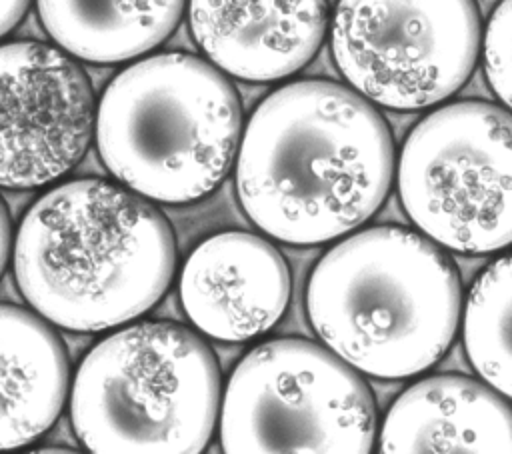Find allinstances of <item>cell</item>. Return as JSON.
Here are the masks:
<instances>
[{
    "label": "cell",
    "mask_w": 512,
    "mask_h": 454,
    "mask_svg": "<svg viewBox=\"0 0 512 454\" xmlns=\"http://www.w3.org/2000/svg\"><path fill=\"white\" fill-rule=\"evenodd\" d=\"M394 176L386 120L330 80L276 88L252 112L236 156L244 214L278 242L312 246L370 220Z\"/></svg>",
    "instance_id": "6da1fadb"
},
{
    "label": "cell",
    "mask_w": 512,
    "mask_h": 454,
    "mask_svg": "<svg viewBox=\"0 0 512 454\" xmlns=\"http://www.w3.org/2000/svg\"><path fill=\"white\" fill-rule=\"evenodd\" d=\"M14 278L26 302L72 332H102L160 302L176 272V240L142 194L102 178L44 192L14 242Z\"/></svg>",
    "instance_id": "7a4b0ae2"
},
{
    "label": "cell",
    "mask_w": 512,
    "mask_h": 454,
    "mask_svg": "<svg viewBox=\"0 0 512 454\" xmlns=\"http://www.w3.org/2000/svg\"><path fill=\"white\" fill-rule=\"evenodd\" d=\"M306 312L320 340L368 376L432 368L452 346L462 286L440 244L404 226H372L336 242L312 268Z\"/></svg>",
    "instance_id": "3957f363"
},
{
    "label": "cell",
    "mask_w": 512,
    "mask_h": 454,
    "mask_svg": "<svg viewBox=\"0 0 512 454\" xmlns=\"http://www.w3.org/2000/svg\"><path fill=\"white\" fill-rule=\"evenodd\" d=\"M236 88L206 60L164 52L124 68L106 86L96 146L126 188L162 204H190L218 188L238 156Z\"/></svg>",
    "instance_id": "277c9868"
},
{
    "label": "cell",
    "mask_w": 512,
    "mask_h": 454,
    "mask_svg": "<svg viewBox=\"0 0 512 454\" xmlns=\"http://www.w3.org/2000/svg\"><path fill=\"white\" fill-rule=\"evenodd\" d=\"M220 368L194 330L136 322L82 358L70 394L76 438L92 452H202L220 420Z\"/></svg>",
    "instance_id": "5b68a950"
},
{
    "label": "cell",
    "mask_w": 512,
    "mask_h": 454,
    "mask_svg": "<svg viewBox=\"0 0 512 454\" xmlns=\"http://www.w3.org/2000/svg\"><path fill=\"white\" fill-rule=\"evenodd\" d=\"M218 432L234 454H364L376 438V404L358 370L326 344L276 338L232 370Z\"/></svg>",
    "instance_id": "8992f818"
},
{
    "label": "cell",
    "mask_w": 512,
    "mask_h": 454,
    "mask_svg": "<svg viewBox=\"0 0 512 454\" xmlns=\"http://www.w3.org/2000/svg\"><path fill=\"white\" fill-rule=\"evenodd\" d=\"M398 194L414 226L442 248L512 246V110L462 100L424 116L402 146Z\"/></svg>",
    "instance_id": "52a82bcc"
},
{
    "label": "cell",
    "mask_w": 512,
    "mask_h": 454,
    "mask_svg": "<svg viewBox=\"0 0 512 454\" xmlns=\"http://www.w3.org/2000/svg\"><path fill=\"white\" fill-rule=\"evenodd\" d=\"M480 40L474 0H338L330 26L338 72L392 110H422L458 92Z\"/></svg>",
    "instance_id": "ba28073f"
},
{
    "label": "cell",
    "mask_w": 512,
    "mask_h": 454,
    "mask_svg": "<svg viewBox=\"0 0 512 454\" xmlns=\"http://www.w3.org/2000/svg\"><path fill=\"white\" fill-rule=\"evenodd\" d=\"M0 182L32 190L56 182L86 154L94 96L84 70L54 46L14 40L2 46Z\"/></svg>",
    "instance_id": "9c48e42d"
},
{
    "label": "cell",
    "mask_w": 512,
    "mask_h": 454,
    "mask_svg": "<svg viewBox=\"0 0 512 454\" xmlns=\"http://www.w3.org/2000/svg\"><path fill=\"white\" fill-rule=\"evenodd\" d=\"M180 304L202 334L244 342L278 324L290 302V270L266 238L226 230L204 238L180 270Z\"/></svg>",
    "instance_id": "30bf717a"
},
{
    "label": "cell",
    "mask_w": 512,
    "mask_h": 454,
    "mask_svg": "<svg viewBox=\"0 0 512 454\" xmlns=\"http://www.w3.org/2000/svg\"><path fill=\"white\" fill-rule=\"evenodd\" d=\"M190 32L206 58L246 82L304 68L328 28V0H190Z\"/></svg>",
    "instance_id": "8fae6325"
},
{
    "label": "cell",
    "mask_w": 512,
    "mask_h": 454,
    "mask_svg": "<svg viewBox=\"0 0 512 454\" xmlns=\"http://www.w3.org/2000/svg\"><path fill=\"white\" fill-rule=\"evenodd\" d=\"M380 450L512 452V406L488 382L462 374L426 376L390 406Z\"/></svg>",
    "instance_id": "7c38bea8"
},
{
    "label": "cell",
    "mask_w": 512,
    "mask_h": 454,
    "mask_svg": "<svg viewBox=\"0 0 512 454\" xmlns=\"http://www.w3.org/2000/svg\"><path fill=\"white\" fill-rule=\"evenodd\" d=\"M68 358L60 336L38 312L2 304V436L22 448L52 428L68 394Z\"/></svg>",
    "instance_id": "4fadbf2b"
},
{
    "label": "cell",
    "mask_w": 512,
    "mask_h": 454,
    "mask_svg": "<svg viewBox=\"0 0 512 454\" xmlns=\"http://www.w3.org/2000/svg\"><path fill=\"white\" fill-rule=\"evenodd\" d=\"M50 38L96 64L138 58L176 28L186 0H36Z\"/></svg>",
    "instance_id": "5bb4252c"
},
{
    "label": "cell",
    "mask_w": 512,
    "mask_h": 454,
    "mask_svg": "<svg viewBox=\"0 0 512 454\" xmlns=\"http://www.w3.org/2000/svg\"><path fill=\"white\" fill-rule=\"evenodd\" d=\"M462 334L478 376L512 400V252L492 260L474 280Z\"/></svg>",
    "instance_id": "9a60e30c"
},
{
    "label": "cell",
    "mask_w": 512,
    "mask_h": 454,
    "mask_svg": "<svg viewBox=\"0 0 512 454\" xmlns=\"http://www.w3.org/2000/svg\"><path fill=\"white\" fill-rule=\"evenodd\" d=\"M482 56L490 88L512 110V0H502L494 8L484 32Z\"/></svg>",
    "instance_id": "2e32d148"
},
{
    "label": "cell",
    "mask_w": 512,
    "mask_h": 454,
    "mask_svg": "<svg viewBox=\"0 0 512 454\" xmlns=\"http://www.w3.org/2000/svg\"><path fill=\"white\" fill-rule=\"evenodd\" d=\"M30 0H2V34H8L24 16Z\"/></svg>",
    "instance_id": "e0dca14e"
},
{
    "label": "cell",
    "mask_w": 512,
    "mask_h": 454,
    "mask_svg": "<svg viewBox=\"0 0 512 454\" xmlns=\"http://www.w3.org/2000/svg\"><path fill=\"white\" fill-rule=\"evenodd\" d=\"M8 242H10V230H8V210L4 208V218H2V264L6 266L8 260Z\"/></svg>",
    "instance_id": "ac0fdd59"
}]
</instances>
